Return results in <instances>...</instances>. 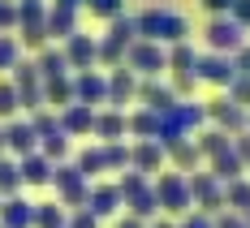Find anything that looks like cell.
Here are the masks:
<instances>
[{
    "instance_id": "obj_1",
    "label": "cell",
    "mask_w": 250,
    "mask_h": 228,
    "mask_svg": "<svg viewBox=\"0 0 250 228\" xmlns=\"http://www.w3.org/2000/svg\"><path fill=\"white\" fill-rule=\"evenodd\" d=\"M207 121V108L194 99H177L168 112H160V147H168L177 138H194Z\"/></svg>"
},
{
    "instance_id": "obj_2",
    "label": "cell",
    "mask_w": 250,
    "mask_h": 228,
    "mask_svg": "<svg viewBox=\"0 0 250 228\" xmlns=\"http://www.w3.org/2000/svg\"><path fill=\"white\" fill-rule=\"evenodd\" d=\"M117 190H121V203L129 215H138V220H155L160 215V198H155V185H151V177H143V172H121V181H117Z\"/></svg>"
},
{
    "instance_id": "obj_3",
    "label": "cell",
    "mask_w": 250,
    "mask_h": 228,
    "mask_svg": "<svg viewBox=\"0 0 250 228\" xmlns=\"http://www.w3.org/2000/svg\"><path fill=\"white\" fill-rule=\"evenodd\" d=\"M134 39H138V18H129V13L112 18L108 30H104V39H100V65L121 69V65H125V52L134 48Z\"/></svg>"
},
{
    "instance_id": "obj_4",
    "label": "cell",
    "mask_w": 250,
    "mask_h": 228,
    "mask_svg": "<svg viewBox=\"0 0 250 228\" xmlns=\"http://www.w3.org/2000/svg\"><path fill=\"white\" fill-rule=\"evenodd\" d=\"M186 35H190V22L181 13H168V9L138 13V39H151V43H186Z\"/></svg>"
},
{
    "instance_id": "obj_5",
    "label": "cell",
    "mask_w": 250,
    "mask_h": 228,
    "mask_svg": "<svg viewBox=\"0 0 250 228\" xmlns=\"http://www.w3.org/2000/svg\"><path fill=\"white\" fill-rule=\"evenodd\" d=\"M155 185V198H160V215H190L194 211V198H190V177L186 172H160L151 181Z\"/></svg>"
},
{
    "instance_id": "obj_6",
    "label": "cell",
    "mask_w": 250,
    "mask_h": 228,
    "mask_svg": "<svg viewBox=\"0 0 250 228\" xmlns=\"http://www.w3.org/2000/svg\"><path fill=\"white\" fill-rule=\"evenodd\" d=\"M18 35L26 48H48V4L43 0H18Z\"/></svg>"
},
{
    "instance_id": "obj_7",
    "label": "cell",
    "mask_w": 250,
    "mask_h": 228,
    "mask_svg": "<svg viewBox=\"0 0 250 228\" xmlns=\"http://www.w3.org/2000/svg\"><path fill=\"white\" fill-rule=\"evenodd\" d=\"M52 185H56V198H61L65 211H78V207H86V198H91V181L78 172V164H56Z\"/></svg>"
},
{
    "instance_id": "obj_8",
    "label": "cell",
    "mask_w": 250,
    "mask_h": 228,
    "mask_svg": "<svg viewBox=\"0 0 250 228\" xmlns=\"http://www.w3.org/2000/svg\"><path fill=\"white\" fill-rule=\"evenodd\" d=\"M125 69H134L138 77H160L164 69H168V52H164V43L134 39V48L125 52Z\"/></svg>"
},
{
    "instance_id": "obj_9",
    "label": "cell",
    "mask_w": 250,
    "mask_h": 228,
    "mask_svg": "<svg viewBox=\"0 0 250 228\" xmlns=\"http://www.w3.org/2000/svg\"><path fill=\"white\" fill-rule=\"evenodd\" d=\"M9 82H13L22 108H30V112L43 108V77H39V65H35V60H18V65L9 69Z\"/></svg>"
},
{
    "instance_id": "obj_10",
    "label": "cell",
    "mask_w": 250,
    "mask_h": 228,
    "mask_svg": "<svg viewBox=\"0 0 250 228\" xmlns=\"http://www.w3.org/2000/svg\"><path fill=\"white\" fill-rule=\"evenodd\" d=\"M203 35H207V48H211V52H225V56H237V52L246 48V30H242V26L233 22L229 13L211 18Z\"/></svg>"
},
{
    "instance_id": "obj_11",
    "label": "cell",
    "mask_w": 250,
    "mask_h": 228,
    "mask_svg": "<svg viewBox=\"0 0 250 228\" xmlns=\"http://www.w3.org/2000/svg\"><path fill=\"white\" fill-rule=\"evenodd\" d=\"M190 198H194V211H207V215H220L225 207V181H216L211 172H190Z\"/></svg>"
},
{
    "instance_id": "obj_12",
    "label": "cell",
    "mask_w": 250,
    "mask_h": 228,
    "mask_svg": "<svg viewBox=\"0 0 250 228\" xmlns=\"http://www.w3.org/2000/svg\"><path fill=\"white\" fill-rule=\"evenodd\" d=\"M203 108H207V121H211L216 129H225V133H233V138H237V133L246 129V121H250V112L242 108V103H233L229 95H216V99L203 103Z\"/></svg>"
},
{
    "instance_id": "obj_13",
    "label": "cell",
    "mask_w": 250,
    "mask_h": 228,
    "mask_svg": "<svg viewBox=\"0 0 250 228\" xmlns=\"http://www.w3.org/2000/svg\"><path fill=\"white\" fill-rule=\"evenodd\" d=\"M194 74H199V82H211V86H225L229 91L233 77H237V60L225 56V52H207V56H199Z\"/></svg>"
},
{
    "instance_id": "obj_14",
    "label": "cell",
    "mask_w": 250,
    "mask_h": 228,
    "mask_svg": "<svg viewBox=\"0 0 250 228\" xmlns=\"http://www.w3.org/2000/svg\"><path fill=\"white\" fill-rule=\"evenodd\" d=\"M65 60H69V69H78V74H86V69H95L100 65V39H91V35H82V30H74L69 39H65Z\"/></svg>"
},
{
    "instance_id": "obj_15",
    "label": "cell",
    "mask_w": 250,
    "mask_h": 228,
    "mask_svg": "<svg viewBox=\"0 0 250 228\" xmlns=\"http://www.w3.org/2000/svg\"><path fill=\"white\" fill-rule=\"evenodd\" d=\"M39 151V133L30 121H9L4 125V155H13V159H26V155Z\"/></svg>"
},
{
    "instance_id": "obj_16",
    "label": "cell",
    "mask_w": 250,
    "mask_h": 228,
    "mask_svg": "<svg viewBox=\"0 0 250 228\" xmlns=\"http://www.w3.org/2000/svg\"><path fill=\"white\" fill-rule=\"evenodd\" d=\"M74 103H86V108H100V103H108V77H104L100 69L74 74Z\"/></svg>"
},
{
    "instance_id": "obj_17",
    "label": "cell",
    "mask_w": 250,
    "mask_h": 228,
    "mask_svg": "<svg viewBox=\"0 0 250 228\" xmlns=\"http://www.w3.org/2000/svg\"><path fill=\"white\" fill-rule=\"evenodd\" d=\"M164 164H168V155H164V147H160L155 138H147V142H134V147H129V168H134V172H143V177H151V172H164Z\"/></svg>"
},
{
    "instance_id": "obj_18",
    "label": "cell",
    "mask_w": 250,
    "mask_h": 228,
    "mask_svg": "<svg viewBox=\"0 0 250 228\" xmlns=\"http://www.w3.org/2000/svg\"><path fill=\"white\" fill-rule=\"evenodd\" d=\"M138 99V74H134V69H112V74H108V108H117V112H121L125 103H134Z\"/></svg>"
},
{
    "instance_id": "obj_19",
    "label": "cell",
    "mask_w": 250,
    "mask_h": 228,
    "mask_svg": "<svg viewBox=\"0 0 250 228\" xmlns=\"http://www.w3.org/2000/svg\"><path fill=\"white\" fill-rule=\"evenodd\" d=\"M121 190H117V181H100V185H91V198H86V211L95 215V220H108V215H117L121 211Z\"/></svg>"
},
{
    "instance_id": "obj_20",
    "label": "cell",
    "mask_w": 250,
    "mask_h": 228,
    "mask_svg": "<svg viewBox=\"0 0 250 228\" xmlns=\"http://www.w3.org/2000/svg\"><path fill=\"white\" fill-rule=\"evenodd\" d=\"M95 112H100V108L69 103V108H61L56 116H61V129H65L69 138H86V133H95Z\"/></svg>"
},
{
    "instance_id": "obj_21",
    "label": "cell",
    "mask_w": 250,
    "mask_h": 228,
    "mask_svg": "<svg viewBox=\"0 0 250 228\" xmlns=\"http://www.w3.org/2000/svg\"><path fill=\"white\" fill-rule=\"evenodd\" d=\"M177 103L173 86H164L160 77H138V108H151V112H168Z\"/></svg>"
},
{
    "instance_id": "obj_22",
    "label": "cell",
    "mask_w": 250,
    "mask_h": 228,
    "mask_svg": "<svg viewBox=\"0 0 250 228\" xmlns=\"http://www.w3.org/2000/svg\"><path fill=\"white\" fill-rule=\"evenodd\" d=\"M164 155H168V164H173V172H199V164H203V151H199V142L194 138H177V142H168L164 147Z\"/></svg>"
},
{
    "instance_id": "obj_23",
    "label": "cell",
    "mask_w": 250,
    "mask_h": 228,
    "mask_svg": "<svg viewBox=\"0 0 250 228\" xmlns=\"http://www.w3.org/2000/svg\"><path fill=\"white\" fill-rule=\"evenodd\" d=\"M91 138H100V142H121V138H129L125 112H117V108H100V112H95V133H91Z\"/></svg>"
},
{
    "instance_id": "obj_24",
    "label": "cell",
    "mask_w": 250,
    "mask_h": 228,
    "mask_svg": "<svg viewBox=\"0 0 250 228\" xmlns=\"http://www.w3.org/2000/svg\"><path fill=\"white\" fill-rule=\"evenodd\" d=\"M0 228H35V203L26 198H4L0 203Z\"/></svg>"
},
{
    "instance_id": "obj_25",
    "label": "cell",
    "mask_w": 250,
    "mask_h": 228,
    "mask_svg": "<svg viewBox=\"0 0 250 228\" xmlns=\"http://www.w3.org/2000/svg\"><path fill=\"white\" fill-rule=\"evenodd\" d=\"M18 168H22V185H52V172H56V164H52L43 151L18 159Z\"/></svg>"
},
{
    "instance_id": "obj_26",
    "label": "cell",
    "mask_w": 250,
    "mask_h": 228,
    "mask_svg": "<svg viewBox=\"0 0 250 228\" xmlns=\"http://www.w3.org/2000/svg\"><path fill=\"white\" fill-rule=\"evenodd\" d=\"M125 121H129V138H134V142H147V138L160 142V112H151V108H134Z\"/></svg>"
},
{
    "instance_id": "obj_27",
    "label": "cell",
    "mask_w": 250,
    "mask_h": 228,
    "mask_svg": "<svg viewBox=\"0 0 250 228\" xmlns=\"http://www.w3.org/2000/svg\"><path fill=\"white\" fill-rule=\"evenodd\" d=\"M207 172H211V177L216 181H237V177H246V164H242V159H237V151H233V147H229V151H220V155H211V159H207Z\"/></svg>"
},
{
    "instance_id": "obj_28",
    "label": "cell",
    "mask_w": 250,
    "mask_h": 228,
    "mask_svg": "<svg viewBox=\"0 0 250 228\" xmlns=\"http://www.w3.org/2000/svg\"><path fill=\"white\" fill-rule=\"evenodd\" d=\"M69 103H74V77L65 74V77H48V82H43V108H56V112H61V108H69Z\"/></svg>"
},
{
    "instance_id": "obj_29",
    "label": "cell",
    "mask_w": 250,
    "mask_h": 228,
    "mask_svg": "<svg viewBox=\"0 0 250 228\" xmlns=\"http://www.w3.org/2000/svg\"><path fill=\"white\" fill-rule=\"evenodd\" d=\"M78 30V9H61V4H52L48 9V39H69Z\"/></svg>"
},
{
    "instance_id": "obj_30",
    "label": "cell",
    "mask_w": 250,
    "mask_h": 228,
    "mask_svg": "<svg viewBox=\"0 0 250 228\" xmlns=\"http://www.w3.org/2000/svg\"><path fill=\"white\" fill-rule=\"evenodd\" d=\"M194 65H199V52L190 48V43H173V48H168V74H173V77L194 74ZM194 77H199V74H194Z\"/></svg>"
},
{
    "instance_id": "obj_31",
    "label": "cell",
    "mask_w": 250,
    "mask_h": 228,
    "mask_svg": "<svg viewBox=\"0 0 250 228\" xmlns=\"http://www.w3.org/2000/svg\"><path fill=\"white\" fill-rule=\"evenodd\" d=\"M194 142H199V151H203V159H211V155H220V151H229L233 147V133H225V129H203V133H194Z\"/></svg>"
},
{
    "instance_id": "obj_32",
    "label": "cell",
    "mask_w": 250,
    "mask_h": 228,
    "mask_svg": "<svg viewBox=\"0 0 250 228\" xmlns=\"http://www.w3.org/2000/svg\"><path fill=\"white\" fill-rule=\"evenodd\" d=\"M35 65H39V77H43V82H48V77H65V74H69V60H65V52H61V48H43Z\"/></svg>"
},
{
    "instance_id": "obj_33",
    "label": "cell",
    "mask_w": 250,
    "mask_h": 228,
    "mask_svg": "<svg viewBox=\"0 0 250 228\" xmlns=\"http://www.w3.org/2000/svg\"><path fill=\"white\" fill-rule=\"evenodd\" d=\"M18 190H22V168H18V159L0 155V198H13Z\"/></svg>"
},
{
    "instance_id": "obj_34",
    "label": "cell",
    "mask_w": 250,
    "mask_h": 228,
    "mask_svg": "<svg viewBox=\"0 0 250 228\" xmlns=\"http://www.w3.org/2000/svg\"><path fill=\"white\" fill-rule=\"evenodd\" d=\"M69 211L61 203H35V228H65Z\"/></svg>"
},
{
    "instance_id": "obj_35",
    "label": "cell",
    "mask_w": 250,
    "mask_h": 228,
    "mask_svg": "<svg viewBox=\"0 0 250 228\" xmlns=\"http://www.w3.org/2000/svg\"><path fill=\"white\" fill-rule=\"evenodd\" d=\"M225 207L229 211H250V181L246 177H237V181L225 185Z\"/></svg>"
},
{
    "instance_id": "obj_36",
    "label": "cell",
    "mask_w": 250,
    "mask_h": 228,
    "mask_svg": "<svg viewBox=\"0 0 250 228\" xmlns=\"http://www.w3.org/2000/svg\"><path fill=\"white\" fill-rule=\"evenodd\" d=\"M30 125H35V133H39V142H43V138H56V133H65V129H61V116H56L52 108L30 112Z\"/></svg>"
},
{
    "instance_id": "obj_37",
    "label": "cell",
    "mask_w": 250,
    "mask_h": 228,
    "mask_svg": "<svg viewBox=\"0 0 250 228\" xmlns=\"http://www.w3.org/2000/svg\"><path fill=\"white\" fill-rule=\"evenodd\" d=\"M78 172L91 181L100 177V172H108V164H104V147H86V151H78Z\"/></svg>"
},
{
    "instance_id": "obj_38",
    "label": "cell",
    "mask_w": 250,
    "mask_h": 228,
    "mask_svg": "<svg viewBox=\"0 0 250 228\" xmlns=\"http://www.w3.org/2000/svg\"><path fill=\"white\" fill-rule=\"evenodd\" d=\"M100 147H104L108 172H129V147H125V142H100Z\"/></svg>"
},
{
    "instance_id": "obj_39",
    "label": "cell",
    "mask_w": 250,
    "mask_h": 228,
    "mask_svg": "<svg viewBox=\"0 0 250 228\" xmlns=\"http://www.w3.org/2000/svg\"><path fill=\"white\" fill-rule=\"evenodd\" d=\"M39 151L48 155L52 164H65V155H69V133H56V138H43V142H39Z\"/></svg>"
},
{
    "instance_id": "obj_40",
    "label": "cell",
    "mask_w": 250,
    "mask_h": 228,
    "mask_svg": "<svg viewBox=\"0 0 250 228\" xmlns=\"http://www.w3.org/2000/svg\"><path fill=\"white\" fill-rule=\"evenodd\" d=\"M18 108H22V103H18V91H13V82L4 77V82H0V121H13Z\"/></svg>"
},
{
    "instance_id": "obj_41",
    "label": "cell",
    "mask_w": 250,
    "mask_h": 228,
    "mask_svg": "<svg viewBox=\"0 0 250 228\" xmlns=\"http://www.w3.org/2000/svg\"><path fill=\"white\" fill-rule=\"evenodd\" d=\"M86 9H91L95 18H104V22H112V18L125 13V0H86Z\"/></svg>"
},
{
    "instance_id": "obj_42",
    "label": "cell",
    "mask_w": 250,
    "mask_h": 228,
    "mask_svg": "<svg viewBox=\"0 0 250 228\" xmlns=\"http://www.w3.org/2000/svg\"><path fill=\"white\" fill-rule=\"evenodd\" d=\"M22 60V52H18V39L13 35H0V69H13Z\"/></svg>"
},
{
    "instance_id": "obj_43",
    "label": "cell",
    "mask_w": 250,
    "mask_h": 228,
    "mask_svg": "<svg viewBox=\"0 0 250 228\" xmlns=\"http://www.w3.org/2000/svg\"><path fill=\"white\" fill-rule=\"evenodd\" d=\"M229 99L242 103V108L250 112V74H237V77H233V86H229Z\"/></svg>"
},
{
    "instance_id": "obj_44",
    "label": "cell",
    "mask_w": 250,
    "mask_h": 228,
    "mask_svg": "<svg viewBox=\"0 0 250 228\" xmlns=\"http://www.w3.org/2000/svg\"><path fill=\"white\" fill-rule=\"evenodd\" d=\"M18 30V0H0V35Z\"/></svg>"
},
{
    "instance_id": "obj_45",
    "label": "cell",
    "mask_w": 250,
    "mask_h": 228,
    "mask_svg": "<svg viewBox=\"0 0 250 228\" xmlns=\"http://www.w3.org/2000/svg\"><path fill=\"white\" fill-rule=\"evenodd\" d=\"M65 228H100V220L86 211V207H78V211H69V220H65Z\"/></svg>"
},
{
    "instance_id": "obj_46",
    "label": "cell",
    "mask_w": 250,
    "mask_h": 228,
    "mask_svg": "<svg viewBox=\"0 0 250 228\" xmlns=\"http://www.w3.org/2000/svg\"><path fill=\"white\" fill-rule=\"evenodd\" d=\"M177 228H216V215H207V211H190V215H181V224Z\"/></svg>"
},
{
    "instance_id": "obj_47",
    "label": "cell",
    "mask_w": 250,
    "mask_h": 228,
    "mask_svg": "<svg viewBox=\"0 0 250 228\" xmlns=\"http://www.w3.org/2000/svg\"><path fill=\"white\" fill-rule=\"evenodd\" d=\"M229 18L242 26V30H250V0H233V9H229Z\"/></svg>"
},
{
    "instance_id": "obj_48",
    "label": "cell",
    "mask_w": 250,
    "mask_h": 228,
    "mask_svg": "<svg viewBox=\"0 0 250 228\" xmlns=\"http://www.w3.org/2000/svg\"><path fill=\"white\" fill-rule=\"evenodd\" d=\"M216 228H250V224H246L242 211H220V215H216Z\"/></svg>"
},
{
    "instance_id": "obj_49",
    "label": "cell",
    "mask_w": 250,
    "mask_h": 228,
    "mask_svg": "<svg viewBox=\"0 0 250 228\" xmlns=\"http://www.w3.org/2000/svg\"><path fill=\"white\" fill-rule=\"evenodd\" d=\"M233 151H237V159L246 164V172H250V129H242V133L233 138Z\"/></svg>"
},
{
    "instance_id": "obj_50",
    "label": "cell",
    "mask_w": 250,
    "mask_h": 228,
    "mask_svg": "<svg viewBox=\"0 0 250 228\" xmlns=\"http://www.w3.org/2000/svg\"><path fill=\"white\" fill-rule=\"evenodd\" d=\"M203 9H207L211 18H220V13H229V9H233V0H203Z\"/></svg>"
},
{
    "instance_id": "obj_51",
    "label": "cell",
    "mask_w": 250,
    "mask_h": 228,
    "mask_svg": "<svg viewBox=\"0 0 250 228\" xmlns=\"http://www.w3.org/2000/svg\"><path fill=\"white\" fill-rule=\"evenodd\" d=\"M117 228H151L147 220H138V215H129V211H125L121 220H117Z\"/></svg>"
},
{
    "instance_id": "obj_52",
    "label": "cell",
    "mask_w": 250,
    "mask_h": 228,
    "mask_svg": "<svg viewBox=\"0 0 250 228\" xmlns=\"http://www.w3.org/2000/svg\"><path fill=\"white\" fill-rule=\"evenodd\" d=\"M233 60H237V74H250V48H242Z\"/></svg>"
},
{
    "instance_id": "obj_53",
    "label": "cell",
    "mask_w": 250,
    "mask_h": 228,
    "mask_svg": "<svg viewBox=\"0 0 250 228\" xmlns=\"http://www.w3.org/2000/svg\"><path fill=\"white\" fill-rule=\"evenodd\" d=\"M151 228H177V224L168 220V215H155V220H151Z\"/></svg>"
},
{
    "instance_id": "obj_54",
    "label": "cell",
    "mask_w": 250,
    "mask_h": 228,
    "mask_svg": "<svg viewBox=\"0 0 250 228\" xmlns=\"http://www.w3.org/2000/svg\"><path fill=\"white\" fill-rule=\"evenodd\" d=\"M52 4H61V9H82L86 0H52Z\"/></svg>"
},
{
    "instance_id": "obj_55",
    "label": "cell",
    "mask_w": 250,
    "mask_h": 228,
    "mask_svg": "<svg viewBox=\"0 0 250 228\" xmlns=\"http://www.w3.org/2000/svg\"><path fill=\"white\" fill-rule=\"evenodd\" d=\"M0 155H4V125H0Z\"/></svg>"
},
{
    "instance_id": "obj_56",
    "label": "cell",
    "mask_w": 250,
    "mask_h": 228,
    "mask_svg": "<svg viewBox=\"0 0 250 228\" xmlns=\"http://www.w3.org/2000/svg\"><path fill=\"white\" fill-rule=\"evenodd\" d=\"M242 215H246V224H250V211H242Z\"/></svg>"
},
{
    "instance_id": "obj_57",
    "label": "cell",
    "mask_w": 250,
    "mask_h": 228,
    "mask_svg": "<svg viewBox=\"0 0 250 228\" xmlns=\"http://www.w3.org/2000/svg\"><path fill=\"white\" fill-rule=\"evenodd\" d=\"M246 129H250V121H246Z\"/></svg>"
},
{
    "instance_id": "obj_58",
    "label": "cell",
    "mask_w": 250,
    "mask_h": 228,
    "mask_svg": "<svg viewBox=\"0 0 250 228\" xmlns=\"http://www.w3.org/2000/svg\"><path fill=\"white\" fill-rule=\"evenodd\" d=\"M0 203H4V198H0Z\"/></svg>"
}]
</instances>
